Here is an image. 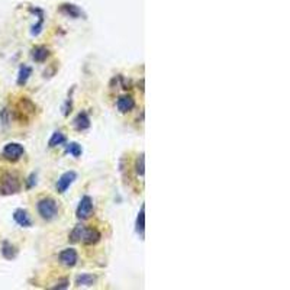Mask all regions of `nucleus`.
Masks as SVG:
<instances>
[{
  "label": "nucleus",
  "instance_id": "f257e3e1",
  "mask_svg": "<svg viewBox=\"0 0 290 290\" xmlns=\"http://www.w3.org/2000/svg\"><path fill=\"white\" fill-rule=\"evenodd\" d=\"M36 207L39 216L47 222L55 219L58 215V202L52 197H42L41 200H38Z\"/></svg>",
  "mask_w": 290,
  "mask_h": 290
},
{
  "label": "nucleus",
  "instance_id": "f03ea898",
  "mask_svg": "<svg viewBox=\"0 0 290 290\" xmlns=\"http://www.w3.org/2000/svg\"><path fill=\"white\" fill-rule=\"evenodd\" d=\"M20 180L13 173H3L0 177V194L3 196H12L20 192Z\"/></svg>",
  "mask_w": 290,
  "mask_h": 290
},
{
  "label": "nucleus",
  "instance_id": "7ed1b4c3",
  "mask_svg": "<svg viewBox=\"0 0 290 290\" xmlns=\"http://www.w3.org/2000/svg\"><path fill=\"white\" fill-rule=\"evenodd\" d=\"M25 154V148L17 144V142H9L4 145L3 151H1V155L4 160L7 161H17L22 158V155Z\"/></svg>",
  "mask_w": 290,
  "mask_h": 290
},
{
  "label": "nucleus",
  "instance_id": "20e7f679",
  "mask_svg": "<svg viewBox=\"0 0 290 290\" xmlns=\"http://www.w3.org/2000/svg\"><path fill=\"white\" fill-rule=\"evenodd\" d=\"M92 213H93V199L86 194V196L82 197V200H80V203L77 206L76 215H77L79 219L86 221V219H89L92 216Z\"/></svg>",
  "mask_w": 290,
  "mask_h": 290
},
{
  "label": "nucleus",
  "instance_id": "39448f33",
  "mask_svg": "<svg viewBox=\"0 0 290 290\" xmlns=\"http://www.w3.org/2000/svg\"><path fill=\"white\" fill-rule=\"evenodd\" d=\"M77 180V173L76 171H73V170H70V171H66L64 174H61V177L58 179V182H57V192L58 193H66L68 189H70V186L74 183Z\"/></svg>",
  "mask_w": 290,
  "mask_h": 290
},
{
  "label": "nucleus",
  "instance_id": "423d86ee",
  "mask_svg": "<svg viewBox=\"0 0 290 290\" xmlns=\"http://www.w3.org/2000/svg\"><path fill=\"white\" fill-rule=\"evenodd\" d=\"M58 260L66 267H74L79 261V254L74 248H66L60 253Z\"/></svg>",
  "mask_w": 290,
  "mask_h": 290
},
{
  "label": "nucleus",
  "instance_id": "0eeeda50",
  "mask_svg": "<svg viewBox=\"0 0 290 290\" xmlns=\"http://www.w3.org/2000/svg\"><path fill=\"white\" fill-rule=\"evenodd\" d=\"M17 110H19L20 113H23V120H26V119H29V118H32V116L35 115L36 106H35V103H34L32 100H29L28 97H22V100H20V103H19V106H17Z\"/></svg>",
  "mask_w": 290,
  "mask_h": 290
},
{
  "label": "nucleus",
  "instance_id": "6e6552de",
  "mask_svg": "<svg viewBox=\"0 0 290 290\" xmlns=\"http://www.w3.org/2000/svg\"><path fill=\"white\" fill-rule=\"evenodd\" d=\"M13 219L22 228H31L32 226V219H31V216H29V213H28L26 209H22V207L16 209L13 212Z\"/></svg>",
  "mask_w": 290,
  "mask_h": 290
},
{
  "label": "nucleus",
  "instance_id": "1a4fd4ad",
  "mask_svg": "<svg viewBox=\"0 0 290 290\" xmlns=\"http://www.w3.org/2000/svg\"><path fill=\"white\" fill-rule=\"evenodd\" d=\"M116 107H118V110L120 113H128V112H131L135 107V99L132 96H129V95H123V96H120L118 99Z\"/></svg>",
  "mask_w": 290,
  "mask_h": 290
},
{
  "label": "nucleus",
  "instance_id": "9d476101",
  "mask_svg": "<svg viewBox=\"0 0 290 290\" xmlns=\"http://www.w3.org/2000/svg\"><path fill=\"white\" fill-rule=\"evenodd\" d=\"M102 238V234L97 231V229H93V228H85V232H83V238L82 241L86 244V245H95L100 241Z\"/></svg>",
  "mask_w": 290,
  "mask_h": 290
},
{
  "label": "nucleus",
  "instance_id": "9b49d317",
  "mask_svg": "<svg viewBox=\"0 0 290 290\" xmlns=\"http://www.w3.org/2000/svg\"><path fill=\"white\" fill-rule=\"evenodd\" d=\"M74 128L77 131H86L90 128V118L86 112H80L76 118H74Z\"/></svg>",
  "mask_w": 290,
  "mask_h": 290
},
{
  "label": "nucleus",
  "instance_id": "f8f14e48",
  "mask_svg": "<svg viewBox=\"0 0 290 290\" xmlns=\"http://www.w3.org/2000/svg\"><path fill=\"white\" fill-rule=\"evenodd\" d=\"M50 48H47V47H44V45H38V47H35V48H32V52H31V55H32V58L36 61V63H44L48 57H50Z\"/></svg>",
  "mask_w": 290,
  "mask_h": 290
},
{
  "label": "nucleus",
  "instance_id": "ddd939ff",
  "mask_svg": "<svg viewBox=\"0 0 290 290\" xmlns=\"http://www.w3.org/2000/svg\"><path fill=\"white\" fill-rule=\"evenodd\" d=\"M1 256L6 260H13L17 256V248L15 245H12L9 241H3V244H1Z\"/></svg>",
  "mask_w": 290,
  "mask_h": 290
},
{
  "label": "nucleus",
  "instance_id": "4468645a",
  "mask_svg": "<svg viewBox=\"0 0 290 290\" xmlns=\"http://www.w3.org/2000/svg\"><path fill=\"white\" fill-rule=\"evenodd\" d=\"M96 276L93 274H80L76 277V286L77 288H90L96 283Z\"/></svg>",
  "mask_w": 290,
  "mask_h": 290
},
{
  "label": "nucleus",
  "instance_id": "2eb2a0df",
  "mask_svg": "<svg viewBox=\"0 0 290 290\" xmlns=\"http://www.w3.org/2000/svg\"><path fill=\"white\" fill-rule=\"evenodd\" d=\"M66 141H67L66 134H64L63 131H55V132L51 135L48 145H50V148H55V147H58V145H63Z\"/></svg>",
  "mask_w": 290,
  "mask_h": 290
},
{
  "label": "nucleus",
  "instance_id": "dca6fc26",
  "mask_svg": "<svg viewBox=\"0 0 290 290\" xmlns=\"http://www.w3.org/2000/svg\"><path fill=\"white\" fill-rule=\"evenodd\" d=\"M32 76V68L29 67V66H22L20 68H19V74H17V85L19 86H23V85H26V82L29 80V77Z\"/></svg>",
  "mask_w": 290,
  "mask_h": 290
},
{
  "label": "nucleus",
  "instance_id": "f3484780",
  "mask_svg": "<svg viewBox=\"0 0 290 290\" xmlns=\"http://www.w3.org/2000/svg\"><path fill=\"white\" fill-rule=\"evenodd\" d=\"M144 231H145V205L141 206V210L136 218V232L141 234V237H144Z\"/></svg>",
  "mask_w": 290,
  "mask_h": 290
},
{
  "label": "nucleus",
  "instance_id": "a211bd4d",
  "mask_svg": "<svg viewBox=\"0 0 290 290\" xmlns=\"http://www.w3.org/2000/svg\"><path fill=\"white\" fill-rule=\"evenodd\" d=\"M85 225H76L74 226V229L70 232V235H68V239H70V242H79V241H82V238H83V232H85Z\"/></svg>",
  "mask_w": 290,
  "mask_h": 290
},
{
  "label": "nucleus",
  "instance_id": "6ab92c4d",
  "mask_svg": "<svg viewBox=\"0 0 290 290\" xmlns=\"http://www.w3.org/2000/svg\"><path fill=\"white\" fill-rule=\"evenodd\" d=\"M82 153H83L82 145L77 144V142H70V144L66 145V154H70L74 158H79L82 155Z\"/></svg>",
  "mask_w": 290,
  "mask_h": 290
},
{
  "label": "nucleus",
  "instance_id": "aec40b11",
  "mask_svg": "<svg viewBox=\"0 0 290 290\" xmlns=\"http://www.w3.org/2000/svg\"><path fill=\"white\" fill-rule=\"evenodd\" d=\"M61 10L71 17H80L82 16V10L76 4H63Z\"/></svg>",
  "mask_w": 290,
  "mask_h": 290
},
{
  "label": "nucleus",
  "instance_id": "412c9836",
  "mask_svg": "<svg viewBox=\"0 0 290 290\" xmlns=\"http://www.w3.org/2000/svg\"><path fill=\"white\" fill-rule=\"evenodd\" d=\"M144 157H145L144 154H139L135 161V171L139 177H144V174H145V158Z\"/></svg>",
  "mask_w": 290,
  "mask_h": 290
},
{
  "label": "nucleus",
  "instance_id": "4be33fe9",
  "mask_svg": "<svg viewBox=\"0 0 290 290\" xmlns=\"http://www.w3.org/2000/svg\"><path fill=\"white\" fill-rule=\"evenodd\" d=\"M70 285V280L68 279H63L57 283V286H54V289H67Z\"/></svg>",
  "mask_w": 290,
  "mask_h": 290
},
{
  "label": "nucleus",
  "instance_id": "5701e85b",
  "mask_svg": "<svg viewBox=\"0 0 290 290\" xmlns=\"http://www.w3.org/2000/svg\"><path fill=\"white\" fill-rule=\"evenodd\" d=\"M34 185H36V174H35V173H32V174L29 176V179H28V185H26V186H28V189H31Z\"/></svg>",
  "mask_w": 290,
  "mask_h": 290
}]
</instances>
